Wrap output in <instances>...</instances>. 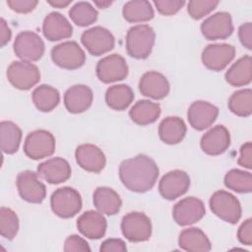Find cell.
Instances as JSON below:
<instances>
[{"mask_svg": "<svg viewBox=\"0 0 252 252\" xmlns=\"http://www.w3.org/2000/svg\"><path fill=\"white\" fill-rule=\"evenodd\" d=\"M156 161L146 155H138L123 160L119 165V177L130 191L144 193L154 187L158 177Z\"/></svg>", "mask_w": 252, "mask_h": 252, "instance_id": "cell-1", "label": "cell"}, {"mask_svg": "<svg viewBox=\"0 0 252 252\" xmlns=\"http://www.w3.org/2000/svg\"><path fill=\"white\" fill-rule=\"evenodd\" d=\"M156 33L149 25H137L130 28L126 34V51L136 59L147 58L154 47Z\"/></svg>", "mask_w": 252, "mask_h": 252, "instance_id": "cell-2", "label": "cell"}, {"mask_svg": "<svg viewBox=\"0 0 252 252\" xmlns=\"http://www.w3.org/2000/svg\"><path fill=\"white\" fill-rule=\"evenodd\" d=\"M50 206L53 213L59 218H73L82 209V197L74 188L61 187L52 193Z\"/></svg>", "mask_w": 252, "mask_h": 252, "instance_id": "cell-3", "label": "cell"}, {"mask_svg": "<svg viewBox=\"0 0 252 252\" xmlns=\"http://www.w3.org/2000/svg\"><path fill=\"white\" fill-rule=\"evenodd\" d=\"M212 212L229 223H236L241 218V206L236 197L232 194L224 191H216L209 201Z\"/></svg>", "mask_w": 252, "mask_h": 252, "instance_id": "cell-4", "label": "cell"}, {"mask_svg": "<svg viewBox=\"0 0 252 252\" xmlns=\"http://www.w3.org/2000/svg\"><path fill=\"white\" fill-rule=\"evenodd\" d=\"M8 81L13 87L21 91H28L39 82L38 68L29 61H14L6 73Z\"/></svg>", "mask_w": 252, "mask_h": 252, "instance_id": "cell-5", "label": "cell"}, {"mask_svg": "<svg viewBox=\"0 0 252 252\" xmlns=\"http://www.w3.org/2000/svg\"><path fill=\"white\" fill-rule=\"evenodd\" d=\"M123 235L131 242H142L152 235V222L144 213L131 212L125 215L121 221Z\"/></svg>", "mask_w": 252, "mask_h": 252, "instance_id": "cell-6", "label": "cell"}, {"mask_svg": "<svg viewBox=\"0 0 252 252\" xmlns=\"http://www.w3.org/2000/svg\"><path fill=\"white\" fill-rule=\"evenodd\" d=\"M55 151V138L47 130L39 129L29 133L25 140L24 152L32 159H40L51 156Z\"/></svg>", "mask_w": 252, "mask_h": 252, "instance_id": "cell-7", "label": "cell"}, {"mask_svg": "<svg viewBox=\"0 0 252 252\" xmlns=\"http://www.w3.org/2000/svg\"><path fill=\"white\" fill-rule=\"evenodd\" d=\"M51 59L60 68L76 70L86 61V54L76 41H65L51 49Z\"/></svg>", "mask_w": 252, "mask_h": 252, "instance_id": "cell-8", "label": "cell"}, {"mask_svg": "<svg viewBox=\"0 0 252 252\" xmlns=\"http://www.w3.org/2000/svg\"><path fill=\"white\" fill-rule=\"evenodd\" d=\"M14 52L23 61H37L44 54L45 46L41 37L30 31L21 32L14 41Z\"/></svg>", "mask_w": 252, "mask_h": 252, "instance_id": "cell-9", "label": "cell"}, {"mask_svg": "<svg viewBox=\"0 0 252 252\" xmlns=\"http://www.w3.org/2000/svg\"><path fill=\"white\" fill-rule=\"evenodd\" d=\"M96 76L104 84L124 80L128 76V65L123 56L110 54L100 59L96 64Z\"/></svg>", "mask_w": 252, "mask_h": 252, "instance_id": "cell-10", "label": "cell"}, {"mask_svg": "<svg viewBox=\"0 0 252 252\" xmlns=\"http://www.w3.org/2000/svg\"><path fill=\"white\" fill-rule=\"evenodd\" d=\"M81 41L94 56H99L110 51L115 44L113 34L107 29L99 26L85 31L82 33Z\"/></svg>", "mask_w": 252, "mask_h": 252, "instance_id": "cell-11", "label": "cell"}, {"mask_svg": "<svg viewBox=\"0 0 252 252\" xmlns=\"http://www.w3.org/2000/svg\"><path fill=\"white\" fill-rule=\"evenodd\" d=\"M37 173L25 170L18 174L16 184L21 198L29 203L39 204L46 196L45 185L38 179Z\"/></svg>", "mask_w": 252, "mask_h": 252, "instance_id": "cell-12", "label": "cell"}, {"mask_svg": "<svg viewBox=\"0 0 252 252\" xmlns=\"http://www.w3.org/2000/svg\"><path fill=\"white\" fill-rule=\"evenodd\" d=\"M205 214L206 209L203 201L196 197H186L177 202L172 209L173 220L181 226L199 221Z\"/></svg>", "mask_w": 252, "mask_h": 252, "instance_id": "cell-13", "label": "cell"}, {"mask_svg": "<svg viewBox=\"0 0 252 252\" xmlns=\"http://www.w3.org/2000/svg\"><path fill=\"white\" fill-rule=\"evenodd\" d=\"M235 47L228 43H215L206 46L202 52V62L212 71L223 70L234 58Z\"/></svg>", "mask_w": 252, "mask_h": 252, "instance_id": "cell-14", "label": "cell"}, {"mask_svg": "<svg viewBox=\"0 0 252 252\" xmlns=\"http://www.w3.org/2000/svg\"><path fill=\"white\" fill-rule=\"evenodd\" d=\"M190 186L189 175L179 169L171 170L164 174L159 183L158 191L162 198L172 201L187 192Z\"/></svg>", "mask_w": 252, "mask_h": 252, "instance_id": "cell-15", "label": "cell"}, {"mask_svg": "<svg viewBox=\"0 0 252 252\" xmlns=\"http://www.w3.org/2000/svg\"><path fill=\"white\" fill-rule=\"evenodd\" d=\"M202 34L209 40L225 39L233 32L231 16L227 12H218L201 24Z\"/></svg>", "mask_w": 252, "mask_h": 252, "instance_id": "cell-16", "label": "cell"}, {"mask_svg": "<svg viewBox=\"0 0 252 252\" xmlns=\"http://www.w3.org/2000/svg\"><path fill=\"white\" fill-rule=\"evenodd\" d=\"M219 108L204 100L194 101L188 108L187 118L192 128L202 131L209 128L217 119Z\"/></svg>", "mask_w": 252, "mask_h": 252, "instance_id": "cell-17", "label": "cell"}, {"mask_svg": "<svg viewBox=\"0 0 252 252\" xmlns=\"http://www.w3.org/2000/svg\"><path fill=\"white\" fill-rule=\"evenodd\" d=\"M201 149L210 156L224 153L230 145V135L223 125H217L206 132L201 138Z\"/></svg>", "mask_w": 252, "mask_h": 252, "instance_id": "cell-18", "label": "cell"}, {"mask_svg": "<svg viewBox=\"0 0 252 252\" xmlns=\"http://www.w3.org/2000/svg\"><path fill=\"white\" fill-rule=\"evenodd\" d=\"M77 163L87 171L98 173L105 166V156L103 152L93 144H82L75 152Z\"/></svg>", "mask_w": 252, "mask_h": 252, "instance_id": "cell-19", "label": "cell"}, {"mask_svg": "<svg viewBox=\"0 0 252 252\" xmlns=\"http://www.w3.org/2000/svg\"><path fill=\"white\" fill-rule=\"evenodd\" d=\"M71 172L69 162L59 157L49 158L37 166V174L50 184H59L68 180Z\"/></svg>", "mask_w": 252, "mask_h": 252, "instance_id": "cell-20", "label": "cell"}, {"mask_svg": "<svg viewBox=\"0 0 252 252\" xmlns=\"http://www.w3.org/2000/svg\"><path fill=\"white\" fill-rule=\"evenodd\" d=\"M42 32L48 40L57 41L71 37L73 28L62 14L51 12L43 20Z\"/></svg>", "mask_w": 252, "mask_h": 252, "instance_id": "cell-21", "label": "cell"}, {"mask_svg": "<svg viewBox=\"0 0 252 252\" xmlns=\"http://www.w3.org/2000/svg\"><path fill=\"white\" fill-rule=\"evenodd\" d=\"M139 90L145 96L154 99H161L169 93V83L161 73L150 71L141 77Z\"/></svg>", "mask_w": 252, "mask_h": 252, "instance_id": "cell-22", "label": "cell"}, {"mask_svg": "<svg viewBox=\"0 0 252 252\" xmlns=\"http://www.w3.org/2000/svg\"><path fill=\"white\" fill-rule=\"evenodd\" d=\"M78 230L90 239H99L106 231V219L100 212L88 211L79 217L77 220Z\"/></svg>", "mask_w": 252, "mask_h": 252, "instance_id": "cell-23", "label": "cell"}, {"mask_svg": "<svg viewBox=\"0 0 252 252\" xmlns=\"http://www.w3.org/2000/svg\"><path fill=\"white\" fill-rule=\"evenodd\" d=\"M94 94L90 87L86 85H75L69 88L64 94V104L71 113H82L86 111L93 102Z\"/></svg>", "mask_w": 252, "mask_h": 252, "instance_id": "cell-24", "label": "cell"}, {"mask_svg": "<svg viewBox=\"0 0 252 252\" xmlns=\"http://www.w3.org/2000/svg\"><path fill=\"white\" fill-rule=\"evenodd\" d=\"M178 244L181 249L189 252H207L212 249L211 242L205 232L197 227H189L179 234Z\"/></svg>", "mask_w": 252, "mask_h": 252, "instance_id": "cell-25", "label": "cell"}, {"mask_svg": "<svg viewBox=\"0 0 252 252\" xmlns=\"http://www.w3.org/2000/svg\"><path fill=\"white\" fill-rule=\"evenodd\" d=\"M93 202L98 212L107 216L117 214L122 205L120 196L109 187H97L94 192Z\"/></svg>", "mask_w": 252, "mask_h": 252, "instance_id": "cell-26", "label": "cell"}, {"mask_svg": "<svg viewBox=\"0 0 252 252\" xmlns=\"http://www.w3.org/2000/svg\"><path fill=\"white\" fill-rule=\"evenodd\" d=\"M186 131L187 128L184 121L177 116L164 118L158 126V136L167 145H175L181 142L186 135Z\"/></svg>", "mask_w": 252, "mask_h": 252, "instance_id": "cell-27", "label": "cell"}, {"mask_svg": "<svg viewBox=\"0 0 252 252\" xmlns=\"http://www.w3.org/2000/svg\"><path fill=\"white\" fill-rule=\"evenodd\" d=\"M225 81L232 87H243L252 80V59L250 55H244L234 62L224 75Z\"/></svg>", "mask_w": 252, "mask_h": 252, "instance_id": "cell-28", "label": "cell"}, {"mask_svg": "<svg viewBox=\"0 0 252 252\" xmlns=\"http://www.w3.org/2000/svg\"><path fill=\"white\" fill-rule=\"evenodd\" d=\"M161 109L158 103L148 99L138 100L130 109L129 116L138 125H148L154 123L160 115Z\"/></svg>", "mask_w": 252, "mask_h": 252, "instance_id": "cell-29", "label": "cell"}, {"mask_svg": "<svg viewBox=\"0 0 252 252\" xmlns=\"http://www.w3.org/2000/svg\"><path fill=\"white\" fill-rule=\"evenodd\" d=\"M122 14L129 23H142L154 18L155 13L152 4L146 0H131L124 4Z\"/></svg>", "mask_w": 252, "mask_h": 252, "instance_id": "cell-30", "label": "cell"}, {"mask_svg": "<svg viewBox=\"0 0 252 252\" xmlns=\"http://www.w3.org/2000/svg\"><path fill=\"white\" fill-rule=\"evenodd\" d=\"M134 99V93L127 85H114L109 87L105 93L106 104L114 110L126 109Z\"/></svg>", "mask_w": 252, "mask_h": 252, "instance_id": "cell-31", "label": "cell"}, {"mask_svg": "<svg viewBox=\"0 0 252 252\" xmlns=\"http://www.w3.org/2000/svg\"><path fill=\"white\" fill-rule=\"evenodd\" d=\"M22 140V130L12 121L0 123V145L1 150L8 155L15 154Z\"/></svg>", "mask_w": 252, "mask_h": 252, "instance_id": "cell-32", "label": "cell"}, {"mask_svg": "<svg viewBox=\"0 0 252 252\" xmlns=\"http://www.w3.org/2000/svg\"><path fill=\"white\" fill-rule=\"evenodd\" d=\"M32 101L35 107L42 112L53 110L60 101L59 92L48 85H40L32 92Z\"/></svg>", "mask_w": 252, "mask_h": 252, "instance_id": "cell-33", "label": "cell"}, {"mask_svg": "<svg viewBox=\"0 0 252 252\" xmlns=\"http://www.w3.org/2000/svg\"><path fill=\"white\" fill-rule=\"evenodd\" d=\"M229 110L241 117H248L252 113V91L239 90L231 94L227 102Z\"/></svg>", "mask_w": 252, "mask_h": 252, "instance_id": "cell-34", "label": "cell"}, {"mask_svg": "<svg viewBox=\"0 0 252 252\" xmlns=\"http://www.w3.org/2000/svg\"><path fill=\"white\" fill-rule=\"evenodd\" d=\"M224 185L237 193H250L252 190V175L248 171L231 169L224 176Z\"/></svg>", "mask_w": 252, "mask_h": 252, "instance_id": "cell-35", "label": "cell"}, {"mask_svg": "<svg viewBox=\"0 0 252 252\" xmlns=\"http://www.w3.org/2000/svg\"><path fill=\"white\" fill-rule=\"evenodd\" d=\"M97 11L89 3L81 1L76 3L69 11V17L79 27H87L97 20Z\"/></svg>", "mask_w": 252, "mask_h": 252, "instance_id": "cell-36", "label": "cell"}, {"mask_svg": "<svg viewBox=\"0 0 252 252\" xmlns=\"http://www.w3.org/2000/svg\"><path fill=\"white\" fill-rule=\"evenodd\" d=\"M19 230V219L16 213L10 208L2 207L0 209V233L1 235L12 240Z\"/></svg>", "mask_w": 252, "mask_h": 252, "instance_id": "cell-37", "label": "cell"}, {"mask_svg": "<svg viewBox=\"0 0 252 252\" xmlns=\"http://www.w3.org/2000/svg\"><path fill=\"white\" fill-rule=\"evenodd\" d=\"M218 5L219 1L214 0H192L187 5V11L191 18L199 20L211 13Z\"/></svg>", "mask_w": 252, "mask_h": 252, "instance_id": "cell-38", "label": "cell"}, {"mask_svg": "<svg viewBox=\"0 0 252 252\" xmlns=\"http://www.w3.org/2000/svg\"><path fill=\"white\" fill-rule=\"evenodd\" d=\"M158 13L164 16H170L177 13L184 5L185 1L183 0H158L154 1Z\"/></svg>", "mask_w": 252, "mask_h": 252, "instance_id": "cell-39", "label": "cell"}, {"mask_svg": "<svg viewBox=\"0 0 252 252\" xmlns=\"http://www.w3.org/2000/svg\"><path fill=\"white\" fill-rule=\"evenodd\" d=\"M65 252H90L89 243L82 237L76 234L68 236L64 243Z\"/></svg>", "mask_w": 252, "mask_h": 252, "instance_id": "cell-40", "label": "cell"}, {"mask_svg": "<svg viewBox=\"0 0 252 252\" xmlns=\"http://www.w3.org/2000/svg\"><path fill=\"white\" fill-rule=\"evenodd\" d=\"M7 5L15 12L27 14L32 12L37 5L35 0H7Z\"/></svg>", "mask_w": 252, "mask_h": 252, "instance_id": "cell-41", "label": "cell"}, {"mask_svg": "<svg viewBox=\"0 0 252 252\" xmlns=\"http://www.w3.org/2000/svg\"><path fill=\"white\" fill-rule=\"evenodd\" d=\"M237 238L244 245L252 244V219H247L242 222L237 231Z\"/></svg>", "mask_w": 252, "mask_h": 252, "instance_id": "cell-42", "label": "cell"}, {"mask_svg": "<svg viewBox=\"0 0 252 252\" xmlns=\"http://www.w3.org/2000/svg\"><path fill=\"white\" fill-rule=\"evenodd\" d=\"M99 250L101 252H125L127 247L120 238H108L101 243Z\"/></svg>", "mask_w": 252, "mask_h": 252, "instance_id": "cell-43", "label": "cell"}, {"mask_svg": "<svg viewBox=\"0 0 252 252\" xmlns=\"http://www.w3.org/2000/svg\"><path fill=\"white\" fill-rule=\"evenodd\" d=\"M238 37L241 44L247 49H252V25L251 23L242 24L238 29Z\"/></svg>", "mask_w": 252, "mask_h": 252, "instance_id": "cell-44", "label": "cell"}, {"mask_svg": "<svg viewBox=\"0 0 252 252\" xmlns=\"http://www.w3.org/2000/svg\"><path fill=\"white\" fill-rule=\"evenodd\" d=\"M240 166L250 169L252 167V144L247 142L240 148V157L237 160Z\"/></svg>", "mask_w": 252, "mask_h": 252, "instance_id": "cell-45", "label": "cell"}, {"mask_svg": "<svg viewBox=\"0 0 252 252\" xmlns=\"http://www.w3.org/2000/svg\"><path fill=\"white\" fill-rule=\"evenodd\" d=\"M0 31H1V46L3 47L8 43V41L11 39V36H12V32L3 18L1 19Z\"/></svg>", "mask_w": 252, "mask_h": 252, "instance_id": "cell-46", "label": "cell"}, {"mask_svg": "<svg viewBox=\"0 0 252 252\" xmlns=\"http://www.w3.org/2000/svg\"><path fill=\"white\" fill-rule=\"evenodd\" d=\"M71 2H72L71 0H53V1H48L47 3L55 8H65Z\"/></svg>", "mask_w": 252, "mask_h": 252, "instance_id": "cell-47", "label": "cell"}, {"mask_svg": "<svg viewBox=\"0 0 252 252\" xmlns=\"http://www.w3.org/2000/svg\"><path fill=\"white\" fill-rule=\"evenodd\" d=\"M98 8H107L112 4V1H94Z\"/></svg>", "mask_w": 252, "mask_h": 252, "instance_id": "cell-48", "label": "cell"}]
</instances>
